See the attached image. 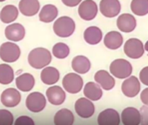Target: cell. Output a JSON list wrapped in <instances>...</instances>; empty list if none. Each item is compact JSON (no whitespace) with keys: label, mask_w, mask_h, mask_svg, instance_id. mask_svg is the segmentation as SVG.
<instances>
[{"label":"cell","mask_w":148,"mask_h":125,"mask_svg":"<svg viewBox=\"0 0 148 125\" xmlns=\"http://www.w3.org/2000/svg\"><path fill=\"white\" fill-rule=\"evenodd\" d=\"M51 62V52L45 48H36L28 56L29 65L34 69H43Z\"/></svg>","instance_id":"cell-1"},{"label":"cell","mask_w":148,"mask_h":125,"mask_svg":"<svg viewBox=\"0 0 148 125\" xmlns=\"http://www.w3.org/2000/svg\"><path fill=\"white\" fill-rule=\"evenodd\" d=\"M75 22L69 17H61L58 18L53 24L54 33L60 37H68L75 31Z\"/></svg>","instance_id":"cell-2"},{"label":"cell","mask_w":148,"mask_h":125,"mask_svg":"<svg viewBox=\"0 0 148 125\" xmlns=\"http://www.w3.org/2000/svg\"><path fill=\"white\" fill-rule=\"evenodd\" d=\"M110 72L117 78H126L131 76L132 66L125 59H116L110 65Z\"/></svg>","instance_id":"cell-3"},{"label":"cell","mask_w":148,"mask_h":125,"mask_svg":"<svg viewBox=\"0 0 148 125\" xmlns=\"http://www.w3.org/2000/svg\"><path fill=\"white\" fill-rule=\"evenodd\" d=\"M21 54L19 47L14 43H4L0 46V58L5 62H16Z\"/></svg>","instance_id":"cell-4"},{"label":"cell","mask_w":148,"mask_h":125,"mask_svg":"<svg viewBox=\"0 0 148 125\" xmlns=\"http://www.w3.org/2000/svg\"><path fill=\"white\" fill-rule=\"evenodd\" d=\"M62 84L65 91L71 94H77L81 90L84 83L79 75L76 73H69L64 77Z\"/></svg>","instance_id":"cell-5"},{"label":"cell","mask_w":148,"mask_h":125,"mask_svg":"<svg viewBox=\"0 0 148 125\" xmlns=\"http://www.w3.org/2000/svg\"><path fill=\"white\" fill-rule=\"evenodd\" d=\"M124 51L125 55L132 59H138L144 54L143 43L137 38H130L124 45Z\"/></svg>","instance_id":"cell-6"},{"label":"cell","mask_w":148,"mask_h":125,"mask_svg":"<svg viewBox=\"0 0 148 125\" xmlns=\"http://www.w3.org/2000/svg\"><path fill=\"white\" fill-rule=\"evenodd\" d=\"M25 104L30 111L38 113L45 109L46 105V100L42 93L32 92L27 96Z\"/></svg>","instance_id":"cell-7"},{"label":"cell","mask_w":148,"mask_h":125,"mask_svg":"<svg viewBox=\"0 0 148 125\" xmlns=\"http://www.w3.org/2000/svg\"><path fill=\"white\" fill-rule=\"evenodd\" d=\"M98 13L97 4L92 0H85L79 7V17L86 20L91 21L96 18Z\"/></svg>","instance_id":"cell-8"},{"label":"cell","mask_w":148,"mask_h":125,"mask_svg":"<svg viewBox=\"0 0 148 125\" xmlns=\"http://www.w3.org/2000/svg\"><path fill=\"white\" fill-rule=\"evenodd\" d=\"M75 111L82 118H89L93 115L95 107L92 102L88 98H79L75 103Z\"/></svg>","instance_id":"cell-9"},{"label":"cell","mask_w":148,"mask_h":125,"mask_svg":"<svg viewBox=\"0 0 148 125\" xmlns=\"http://www.w3.org/2000/svg\"><path fill=\"white\" fill-rule=\"evenodd\" d=\"M99 10L102 15L106 18H114L119 14L121 5L119 0H101Z\"/></svg>","instance_id":"cell-10"},{"label":"cell","mask_w":148,"mask_h":125,"mask_svg":"<svg viewBox=\"0 0 148 125\" xmlns=\"http://www.w3.org/2000/svg\"><path fill=\"white\" fill-rule=\"evenodd\" d=\"M0 99H1V103L4 106L13 108L19 104L21 101V95L17 90L13 88H9L3 91Z\"/></svg>","instance_id":"cell-11"},{"label":"cell","mask_w":148,"mask_h":125,"mask_svg":"<svg viewBox=\"0 0 148 125\" xmlns=\"http://www.w3.org/2000/svg\"><path fill=\"white\" fill-rule=\"evenodd\" d=\"M121 90L127 97L136 96L140 90V84L138 79L134 76L130 77H128V78L123 82L121 85Z\"/></svg>","instance_id":"cell-12"},{"label":"cell","mask_w":148,"mask_h":125,"mask_svg":"<svg viewBox=\"0 0 148 125\" xmlns=\"http://www.w3.org/2000/svg\"><path fill=\"white\" fill-rule=\"evenodd\" d=\"M98 123L99 125H119L120 123V117L115 109H107L99 115Z\"/></svg>","instance_id":"cell-13"},{"label":"cell","mask_w":148,"mask_h":125,"mask_svg":"<svg viewBox=\"0 0 148 125\" xmlns=\"http://www.w3.org/2000/svg\"><path fill=\"white\" fill-rule=\"evenodd\" d=\"M5 37L13 42L21 41L25 36V27L20 24H12L8 25L5 31Z\"/></svg>","instance_id":"cell-14"},{"label":"cell","mask_w":148,"mask_h":125,"mask_svg":"<svg viewBox=\"0 0 148 125\" xmlns=\"http://www.w3.org/2000/svg\"><path fill=\"white\" fill-rule=\"evenodd\" d=\"M20 12L26 17H32L36 15L40 8L38 0H21L18 4Z\"/></svg>","instance_id":"cell-15"},{"label":"cell","mask_w":148,"mask_h":125,"mask_svg":"<svg viewBox=\"0 0 148 125\" xmlns=\"http://www.w3.org/2000/svg\"><path fill=\"white\" fill-rule=\"evenodd\" d=\"M137 22L132 15L125 13L120 15L117 19V26L123 32H132L136 28Z\"/></svg>","instance_id":"cell-16"},{"label":"cell","mask_w":148,"mask_h":125,"mask_svg":"<svg viewBox=\"0 0 148 125\" xmlns=\"http://www.w3.org/2000/svg\"><path fill=\"white\" fill-rule=\"evenodd\" d=\"M121 121L125 125H138L140 123V113L136 108H125L122 111Z\"/></svg>","instance_id":"cell-17"},{"label":"cell","mask_w":148,"mask_h":125,"mask_svg":"<svg viewBox=\"0 0 148 125\" xmlns=\"http://www.w3.org/2000/svg\"><path fill=\"white\" fill-rule=\"evenodd\" d=\"M46 96L50 103L61 105L65 100V92L59 86H51L46 90Z\"/></svg>","instance_id":"cell-18"},{"label":"cell","mask_w":148,"mask_h":125,"mask_svg":"<svg viewBox=\"0 0 148 125\" xmlns=\"http://www.w3.org/2000/svg\"><path fill=\"white\" fill-rule=\"evenodd\" d=\"M94 79L96 83L99 84V86L106 90H112L115 85L114 78L106 71H104V70H101L96 72L94 76Z\"/></svg>","instance_id":"cell-19"},{"label":"cell","mask_w":148,"mask_h":125,"mask_svg":"<svg viewBox=\"0 0 148 125\" xmlns=\"http://www.w3.org/2000/svg\"><path fill=\"white\" fill-rule=\"evenodd\" d=\"M71 67L79 74H86L91 69V62L85 56H77L72 59Z\"/></svg>","instance_id":"cell-20"},{"label":"cell","mask_w":148,"mask_h":125,"mask_svg":"<svg viewBox=\"0 0 148 125\" xmlns=\"http://www.w3.org/2000/svg\"><path fill=\"white\" fill-rule=\"evenodd\" d=\"M16 85L19 90L23 92H28L34 87L35 79L32 74L24 73L16 78Z\"/></svg>","instance_id":"cell-21"},{"label":"cell","mask_w":148,"mask_h":125,"mask_svg":"<svg viewBox=\"0 0 148 125\" xmlns=\"http://www.w3.org/2000/svg\"><path fill=\"white\" fill-rule=\"evenodd\" d=\"M84 95L91 101H98L102 97L103 91L99 84L93 82H89L85 86Z\"/></svg>","instance_id":"cell-22"},{"label":"cell","mask_w":148,"mask_h":125,"mask_svg":"<svg viewBox=\"0 0 148 125\" xmlns=\"http://www.w3.org/2000/svg\"><path fill=\"white\" fill-rule=\"evenodd\" d=\"M104 43L110 50H117L123 43V37L118 31H110L106 35Z\"/></svg>","instance_id":"cell-23"},{"label":"cell","mask_w":148,"mask_h":125,"mask_svg":"<svg viewBox=\"0 0 148 125\" xmlns=\"http://www.w3.org/2000/svg\"><path fill=\"white\" fill-rule=\"evenodd\" d=\"M40 77L45 84H55L59 80V71L54 67H45L41 71Z\"/></svg>","instance_id":"cell-24"},{"label":"cell","mask_w":148,"mask_h":125,"mask_svg":"<svg viewBox=\"0 0 148 125\" xmlns=\"http://www.w3.org/2000/svg\"><path fill=\"white\" fill-rule=\"evenodd\" d=\"M74 122L72 112L67 109L58 110L54 115V123L56 125H71Z\"/></svg>","instance_id":"cell-25"},{"label":"cell","mask_w":148,"mask_h":125,"mask_svg":"<svg viewBox=\"0 0 148 125\" xmlns=\"http://www.w3.org/2000/svg\"><path fill=\"white\" fill-rule=\"evenodd\" d=\"M84 38L89 44H98L102 39V31L99 27L96 26L88 27L84 32Z\"/></svg>","instance_id":"cell-26"},{"label":"cell","mask_w":148,"mask_h":125,"mask_svg":"<svg viewBox=\"0 0 148 125\" xmlns=\"http://www.w3.org/2000/svg\"><path fill=\"white\" fill-rule=\"evenodd\" d=\"M18 16V10L15 5H5L0 13V19L5 24L14 22Z\"/></svg>","instance_id":"cell-27"},{"label":"cell","mask_w":148,"mask_h":125,"mask_svg":"<svg viewBox=\"0 0 148 125\" xmlns=\"http://www.w3.org/2000/svg\"><path fill=\"white\" fill-rule=\"evenodd\" d=\"M58 8L53 5H45L39 12V20L43 23H51L58 16Z\"/></svg>","instance_id":"cell-28"},{"label":"cell","mask_w":148,"mask_h":125,"mask_svg":"<svg viewBox=\"0 0 148 125\" xmlns=\"http://www.w3.org/2000/svg\"><path fill=\"white\" fill-rule=\"evenodd\" d=\"M14 80V71L12 68L6 65H0V84L6 85Z\"/></svg>","instance_id":"cell-29"},{"label":"cell","mask_w":148,"mask_h":125,"mask_svg":"<svg viewBox=\"0 0 148 125\" xmlns=\"http://www.w3.org/2000/svg\"><path fill=\"white\" fill-rule=\"evenodd\" d=\"M131 10L137 16H145L148 14V0H132Z\"/></svg>","instance_id":"cell-30"},{"label":"cell","mask_w":148,"mask_h":125,"mask_svg":"<svg viewBox=\"0 0 148 125\" xmlns=\"http://www.w3.org/2000/svg\"><path fill=\"white\" fill-rule=\"evenodd\" d=\"M52 54L58 59H64L70 54V48L64 43H58L52 48Z\"/></svg>","instance_id":"cell-31"},{"label":"cell","mask_w":148,"mask_h":125,"mask_svg":"<svg viewBox=\"0 0 148 125\" xmlns=\"http://www.w3.org/2000/svg\"><path fill=\"white\" fill-rule=\"evenodd\" d=\"M13 120V115L9 110L0 109V125H12Z\"/></svg>","instance_id":"cell-32"},{"label":"cell","mask_w":148,"mask_h":125,"mask_svg":"<svg viewBox=\"0 0 148 125\" xmlns=\"http://www.w3.org/2000/svg\"><path fill=\"white\" fill-rule=\"evenodd\" d=\"M15 124L16 125H34L35 122L30 116L22 115V116H19L16 120Z\"/></svg>","instance_id":"cell-33"},{"label":"cell","mask_w":148,"mask_h":125,"mask_svg":"<svg viewBox=\"0 0 148 125\" xmlns=\"http://www.w3.org/2000/svg\"><path fill=\"white\" fill-rule=\"evenodd\" d=\"M140 123L148 124V105H144L140 108Z\"/></svg>","instance_id":"cell-34"},{"label":"cell","mask_w":148,"mask_h":125,"mask_svg":"<svg viewBox=\"0 0 148 125\" xmlns=\"http://www.w3.org/2000/svg\"><path fill=\"white\" fill-rule=\"evenodd\" d=\"M139 79L142 84L148 86V66L143 68L139 73Z\"/></svg>","instance_id":"cell-35"},{"label":"cell","mask_w":148,"mask_h":125,"mask_svg":"<svg viewBox=\"0 0 148 125\" xmlns=\"http://www.w3.org/2000/svg\"><path fill=\"white\" fill-rule=\"evenodd\" d=\"M63 4L68 7H75L77 6L82 0H61Z\"/></svg>","instance_id":"cell-36"},{"label":"cell","mask_w":148,"mask_h":125,"mask_svg":"<svg viewBox=\"0 0 148 125\" xmlns=\"http://www.w3.org/2000/svg\"><path fill=\"white\" fill-rule=\"evenodd\" d=\"M140 99L142 103L145 105H148V88L145 89L140 94Z\"/></svg>","instance_id":"cell-37"},{"label":"cell","mask_w":148,"mask_h":125,"mask_svg":"<svg viewBox=\"0 0 148 125\" xmlns=\"http://www.w3.org/2000/svg\"><path fill=\"white\" fill-rule=\"evenodd\" d=\"M145 50L148 52V41L145 43Z\"/></svg>","instance_id":"cell-38"},{"label":"cell","mask_w":148,"mask_h":125,"mask_svg":"<svg viewBox=\"0 0 148 125\" xmlns=\"http://www.w3.org/2000/svg\"><path fill=\"white\" fill-rule=\"evenodd\" d=\"M4 1H5V0H0V2H4Z\"/></svg>","instance_id":"cell-39"}]
</instances>
